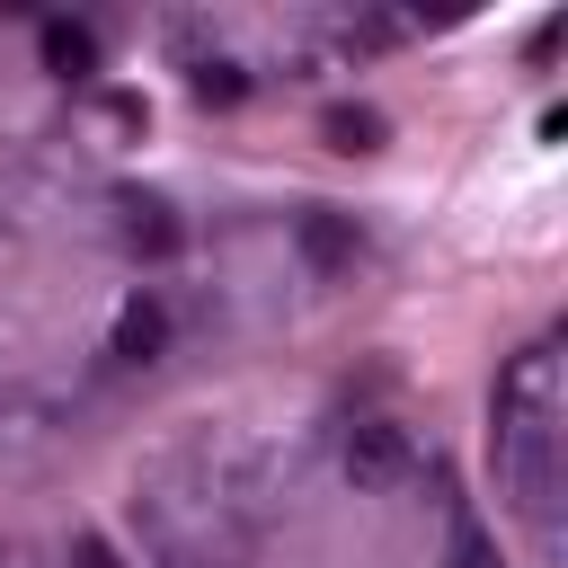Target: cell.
Segmentation results:
<instances>
[{
    "instance_id": "6da1fadb",
    "label": "cell",
    "mask_w": 568,
    "mask_h": 568,
    "mask_svg": "<svg viewBox=\"0 0 568 568\" xmlns=\"http://www.w3.org/2000/svg\"><path fill=\"white\" fill-rule=\"evenodd\" d=\"M337 462H346V479H355V488H399L417 453H408V435H399L390 417H355V426H346V453H337Z\"/></svg>"
},
{
    "instance_id": "7a4b0ae2",
    "label": "cell",
    "mask_w": 568,
    "mask_h": 568,
    "mask_svg": "<svg viewBox=\"0 0 568 568\" xmlns=\"http://www.w3.org/2000/svg\"><path fill=\"white\" fill-rule=\"evenodd\" d=\"M106 346H115L124 364H151V355L169 346V311H160L151 293H133V302L115 311V337H106Z\"/></svg>"
},
{
    "instance_id": "3957f363",
    "label": "cell",
    "mask_w": 568,
    "mask_h": 568,
    "mask_svg": "<svg viewBox=\"0 0 568 568\" xmlns=\"http://www.w3.org/2000/svg\"><path fill=\"white\" fill-rule=\"evenodd\" d=\"M36 53H44V71H53V80L98 71V36H89V27H71V18H44V27H36Z\"/></svg>"
},
{
    "instance_id": "277c9868",
    "label": "cell",
    "mask_w": 568,
    "mask_h": 568,
    "mask_svg": "<svg viewBox=\"0 0 568 568\" xmlns=\"http://www.w3.org/2000/svg\"><path fill=\"white\" fill-rule=\"evenodd\" d=\"M355 248H364V240H355V222H346V213H328V204H320V213H302V257H311V266H328V275H337V266H355Z\"/></svg>"
},
{
    "instance_id": "5b68a950",
    "label": "cell",
    "mask_w": 568,
    "mask_h": 568,
    "mask_svg": "<svg viewBox=\"0 0 568 568\" xmlns=\"http://www.w3.org/2000/svg\"><path fill=\"white\" fill-rule=\"evenodd\" d=\"M124 240H133L142 257H169V248H178V222H169V204H151V195H124Z\"/></svg>"
},
{
    "instance_id": "8992f818",
    "label": "cell",
    "mask_w": 568,
    "mask_h": 568,
    "mask_svg": "<svg viewBox=\"0 0 568 568\" xmlns=\"http://www.w3.org/2000/svg\"><path fill=\"white\" fill-rule=\"evenodd\" d=\"M320 133H328L337 151H373V142H382V115H373V106H328Z\"/></svg>"
},
{
    "instance_id": "52a82bcc",
    "label": "cell",
    "mask_w": 568,
    "mask_h": 568,
    "mask_svg": "<svg viewBox=\"0 0 568 568\" xmlns=\"http://www.w3.org/2000/svg\"><path fill=\"white\" fill-rule=\"evenodd\" d=\"M195 98H204V106H240V98H248L240 62H195Z\"/></svg>"
},
{
    "instance_id": "ba28073f",
    "label": "cell",
    "mask_w": 568,
    "mask_h": 568,
    "mask_svg": "<svg viewBox=\"0 0 568 568\" xmlns=\"http://www.w3.org/2000/svg\"><path fill=\"white\" fill-rule=\"evenodd\" d=\"M444 568H506V559H497V541H488L479 524H453V550H444Z\"/></svg>"
},
{
    "instance_id": "9c48e42d",
    "label": "cell",
    "mask_w": 568,
    "mask_h": 568,
    "mask_svg": "<svg viewBox=\"0 0 568 568\" xmlns=\"http://www.w3.org/2000/svg\"><path fill=\"white\" fill-rule=\"evenodd\" d=\"M71 568H124V559H115L98 532H80V541H71Z\"/></svg>"
}]
</instances>
